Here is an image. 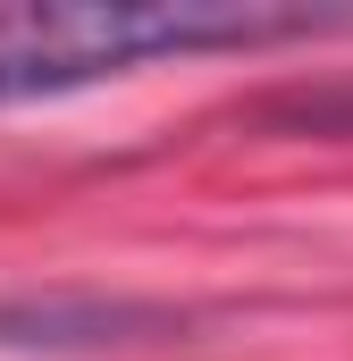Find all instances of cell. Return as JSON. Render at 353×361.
<instances>
[{
	"label": "cell",
	"mask_w": 353,
	"mask_h": 361,
	"mask_svg": "<svg viewBox=\"0 0 353 361\" xmlns=\"http://www.w3.org/2000/svg\"><path fill=\"white\" fill-rule=\"evenodd\" d=\"M353 25V8H286V0H25L0 8V109L126 76L185 51H269Z\"/></svg>",
	"instance_id": "6da1fadb"
}]
</instances>
